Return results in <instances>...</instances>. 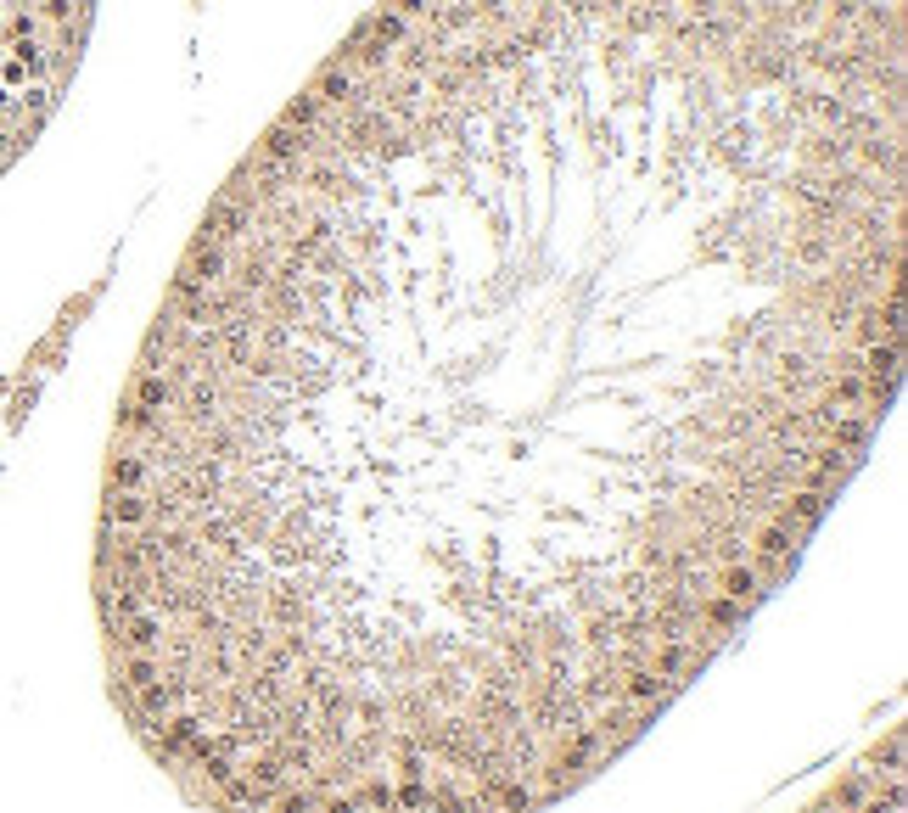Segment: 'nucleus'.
Here are the masks:
<instances>
[{"mask_svg": "<svg viewBox=\"0 0 908 813\" xmlns=\"http://www.w3.org/2000/svg\"><path fill=\"white\" fill-rule=\"evenodd\" d=\"M903 0H382L118 410L113 690L219 813H539L903 376Z\"/></svg>", "mask_w": 908, "mask_h": 813, "instance_id": "f257e3e1", "label": "nucleus"}]
</instances>
